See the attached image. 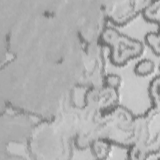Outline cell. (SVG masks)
Masks as SVG:
<instances>
[{
	"label": "cell",
	"mask_w": 160,
	"mask_h": 160,
	"mask_svg": "<svg viewBox=\"0 0 160 160\" xmlns=\"http://www.w3.org/2000/svg\"><path fill=\"white\" fill-rule=\"evenodd\" d=\"M154 69V62L149 59H142L139 61L135 68L136 72L140 75H146L151 73Z\"/></svg>",
	"instance_id": "6da1fadb"
},
{
	"label": "cell",
	"mask_w": 160,
	"mask_h": 160,
	"mask_svg": "<svg viewBox=\"0 0 160 160\" xmlns=\"http://www.w3.org/2000/svg\"><path fill=\"white\" fill-rule=\"evenodd\" d=\"M146 39L148 44L154 49V51H156L158 54L159 52V35L154 32H151L147 34Z\"/></svg>",
	"instance_id": "7a4b0ae2"
},
{
	"label": "cell",
	"mask_w": 160,
	"mask_h": 160,
	"mask_svg": "<svg viewBox=\"0 0 160 160\" xmlns=\"http://www.w3.org/2000/svg\"><path fill=\"white\" fill-rule=\"evenodd\" d=\"M106 84L111 87H118L121 84V78L116 74H109L106 77Z\"/></svg>",
	"instance_id": "3957f363"
}]
</instances>
